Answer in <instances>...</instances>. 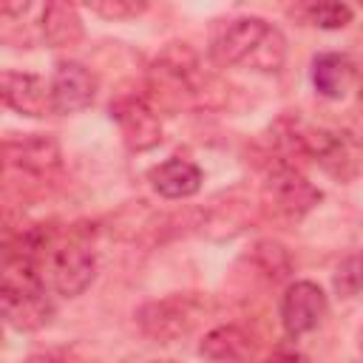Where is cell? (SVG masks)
<instances>
[{"label":"cell","instance_id":"1","mask_svg":"<svg viewBox=\"0 0 363 363\" xmlns=\"http://www.w3.org/2000/svg\"><path fill=\"white\" fill-rule=\"evenodd\" d=\"M210 54L218 65L278 71L286 54V43L281 31L261 17H233L213 28Z\"/></svg>","mask_w":363,"mask_h":363},{"label":"cell","instance_id":"2","mask_svg":"<svg viewBox=\"0 0 363 363\" xmlns=\"http://www.w3.org/2000/svg\"><path fill=\"white\" fill-rule=\"evenodd\" d=\"M0 309L6 323L17 332H34L51 320L54 303L48 298V284L34 258L11 255V252L6 255Z\"/></svg>","mask_w":363,"mask_h":363},{"label":"cell","instance_id":"3","mask_svg":"<svg viewBox=\"0 0 363 363\" xmlns=\"http://www.w3.org/2000/svg\"><path fill=\"white\" fill-rule=\"evenodd\" d=\"M37 264H40V272H43L45 284L54 292L65 295V298H74V295L85 292L88 284L94 281V269H96L91 247L79 238L48 241Z\"/></svg>","mask_w":363,"mask_h":363},{"label":"cell","instance_id":"4","mask_svg":"<svg viewBox=\"0 0 363 363\" xmlns=\"http://www.w3.org/2000/svg\"><path fill=\"white\" fill-rule=\"evenodd\" d=\"M289 142L298 153L312 156L323 170L337 179H352L360 164V145L349 130L329 128H292Z\"/></svg>","mask_w":363,"mask_h":363},{"label":"cell","instance_id":"5","mask_svg":"<svg viewBox=\"0 0 363 363\" xmlns=\"http://www.w3.org/2000/svg\"><path fill=\"white\" fill-rule=\"evenodd\" d=\"M196 318H199V303L187 295H170L162 301H150L136 315L142 332L153 337L156 343H170V340L184 337L196 326Z\"/></svg>","mask_w":363,"mask_h":363},{"label":"cell","instance_id":"6","mask_svg":"<svg viewBox=\"0 0 363 363\" xmlns=\"http://www.w3.org/2000/svg\"><path fill=\"white\" fill-rule=\"evenodd\" d=\"M326 315V295L318 284L312 281H295L286 286L281 298V323L286 335L298 337L320 326Z\"/></svg>","mask_w":363,"mask_h":363},{"label":"cell","instance_id":"7","mask_svg":"<svg viewBox=\"0 0 363 363\" xmlns=\"http://www.w3.org/2000/svg\"><path fill=\"white\" fill-rule=\"evenodd\" d=\"M119 133L130 150H147L162 139V122L145 96H119L111 105Z\"/></svg>","mask_w":363,"mask_h":363},{"label":"cell","instance_id":"8","mask_svg":"<svg viewBox=\"0 0 363 363\" xmlns=\"http://www.w3.org/2000/svg\"><path fill=\"white\" fill-rule=\"evenodd\" d=\"M0 96L3 102L23 113V116H45L54 111L51 99V82H45L37 74H23V71H3L0 77Z\"/></svg>","mask_w":363,"mask_h":363},{"label":"cell","instance_id":"9","mask_svg":"<svg viewBox=\"0 0 363 363\" xmlns=\"http://www.w3.org/2000/svg\"><path fill=\"white\" fill-rule=\"evenodd\" d=\"M96 96V77L79 62H60L51 77V99L57 113H77Z\"/></svg>","mask_w":363,"mask_h":363},{"label":"cell","instance_id":"10","mask_svg":"<svg viewBox=\"0 0 363 363\" xmlns=\"http://www.w3.org/2000/svg\"><path fill=\"white\" fill-rule=\"evenodd\" d=\"M267 196L272 199V204L281 210V213H289V216H298L303 210H309L320 193L289 164H278L269 179H267Z\"/></svg>","mask_w":363,"mask_h":363},{"label":"cell","instance_id":"11","mask_svg":"<svg viewBox=\"0 0 363 363\" xmlns=\"http://www.w3.org/2000/svg\"><path fill=\"white\" fill-rule=\"evenodd\" d=\"M147 179H150V187L164 199H187V196L199 193V187H201L199 164H193L190 159H179V156L156 164L147 173Z\"/></svg>","mask_w":363,"mask_h":363},{"label":"cell","instance_id":"12","mask_svg":"<svg viewBox=\"0 0 363 363\" xmlns=\"http://www.w3.org/2000/svg\"><path fill=\"white\" fill-rule=\"evenodd\" d=\"M40 31L51 48H71L82 40V20L71 3H45L40 9Z\"/></svg>","mask_w":363,"mask_h":363},{"label":"cell","instance_id":"13","mask_svg":"<svg viewBox=\"0 0 363 363\" xmlns=\"http://www.w3.org/2000/svg\"><path fill=\"white\" fill-rule=\"evenodd\" d=\"M6 153H9L11 164H17L28 173H48L51 167L60 164L57 142L51 136H43V133H31V136H23L20 142H9Z\"/></svg>","mask_w":363,"mask_h":363},{"label":"cell","instance_id":"14","mask_svg":"<svg viewBox=\"0 0 363 363\" xmlns=\"http://www.w3.org/2000/svg\"><path fill=\"white\" fill-rule=\"evenodd\" d=\"M312 82L318 94L340 99L354 82V65L343 54H318L312 62Z\"/></svg>","mask_w":363,"mask_h":363},{"label":"cell","instance_id":"15","mask_svg":"<svg viewBox=\"0 0 363 363\" xmlns=\"http://www.w3.org/2000/svg\"><path fill=\"white\" fill-rule=\"evenodd\" d=\"M199 352L213 363H247L252 346L238 326H218L201 340Z\"/></svg>","mask_w":363,"mask_h":363},{"label":"cell","instance_id":"16","mask_svg":"<svg viewBox=\"0 0 363 363\" xmlns=\"http://www.w3.org/2000/svg\"><path fill=\"white\" fill-rule=\"evenodd\" d=\"M335 289L340 295H346V298L363 289V250L354 252V255H349L337 267V272H335Z\"/></svg>","mask_w":363,"mask_h":363},{"label":"cell","instance_id":"17","mask_svg":"<svg viewBox=\"0 0 363 363\" xmlns=\"http://www.w3.org/2000/svg\"><path fill=\"white\" fill-rule=\"evenodd\" d=\"M309 23H315L318 28H343L352 20V9L346 3H318V6H306Z\"/></svg>","mask_w":363,"mask_h":363},{"label":"cell","instance_id":"18","mask_svg":"<svg viewBox=\"0 0 363 363\" xmlns=\"http://www.w3.org/2000/svg\"><path fill=\"white\" fill-rule=\"evenodd\" d=\"M88 9L105 20H130V17H139L147 3L145 0H91Z\"/></svg>","mask_w":363,"mask_h":363},{"label":"cell","instance_id":"19","mask_svg":"<svg viewBox=\"0 0 363 363\" xmlns=\"http://www.w3.org/2000/svg\"><path fill=\"white\" fill-rule=\"evenodd\" d=\"M267 363H309L301 352H292V349H281V352H275Z\"/></svg>","mask_w":363,"mask_h":363},{"label":"cell","instance_id":"20","mask_svg":"<svg viewBox=\"0 0 363 363\" xmlns=\"http://www.w3.org/2000/svg\"><path fill=\"white\" fill-rule=\"evenodd\" d=\"M26 363H68V360H62V357H57V354H34V357H28Z\"/></svg>","mask_w":363,"mask_h":363},{"label":"cell","instance_id":"21","mask_svg":"<svg viewBox=\"0 0 363 363\" xmlns=\"http://www.w3.org/2000/svg\"><path fill=\"white\" fill-rule=\"evenodd\" d=\"M357 346H360V352H363V326H360V332H357Z\"/></svg>","mask_w":363,"mask_h":363}]
</instances>
